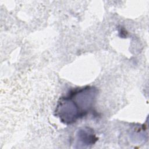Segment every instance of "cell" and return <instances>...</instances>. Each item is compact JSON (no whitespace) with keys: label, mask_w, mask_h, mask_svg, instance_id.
Returning <instances> with one entry per match:
<instances>
[{"label":"cell","mask_w":149,"mask_h":149,"mask_svg":"<svg viewBox=\"0 0 149 149\" xmlns=\"http://www.w3.org/2000/svg\"><path fill=\"white\" fill-rule=\"evenodd\" d=\"M97 94V90L90 86L70 91L59 100L55 110L56 115L66 124L76 122L93 108Z\"/></svg>","instance_id":"6da1fadb"}]
</instances>
